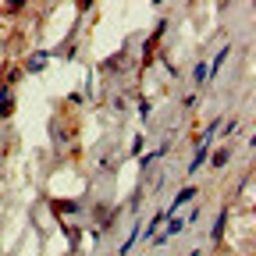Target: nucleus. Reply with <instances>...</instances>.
<instances>
[{"label":"nucleus","instance_id":"obj_11","mask_svg":"<svg viewBox=\"0 0 256 256\" xmlns=\"http://www.w3.org/2000/svg\"><path fill=\"white\" fill-rule=\"evenodd\" d=\"M14 110V100H11V86H0V121Z\"/></svg>","mask_w":256,"mask_h":256},{"label":"nucleus","instance_id":"obj_17","mask_svg":"<svg viewBox=\"0 0 256 256\" xmlns=\"http://www.w3.org/2000/svg\"><path fill=\"white\" fill-rule=\"evenodd\" d=\"M139 114L150 118V114H153V104H150V100H139Z\"/></svg>","mask_w":256,"mask_h":256},{"label":"nucleus","instance_id":"obj_12","mask_svg":"<svg viewBox=\"0 0 256 256\" xmlns=\"http://www.w3.org/2000/svg\"><path fill=\"white\" fill-rule=\"evenodd\" d=\"M228 160H232V146H224V150L210 153V160H206V164H210V168H228Z\"/></svg>","mask_w":256,"mask_h":256},{"label":"nucleus","instance_id":"obj_8","mask_svg":"<svg viewBox=\"0 0 256 256\" xmlns=\"http://www.w3.org/2000/svg\"><path fill=\"white\" fill-rule=\"evenodd\" d=\"M139 232H142V224L136 220V224H132V232H128V242H121V246H118V256H128V252L136 249V242H139Z\"/></svg>","mask_w":256,"mask_h":256},{"label":"nucleus","instance_id":"obj_7","mask_svg":"<svg viewBox=\"0 0 256 256\" xmlns=\"http://www.w3.org/2000/svg\"><path fill=\"white\" fill-rule=\"evenodd\" d=\"M188 200H196V185H185V188L178 192V196H174V203L168 206V214H178V210H182V206H185Z\"/></svg>","mask_w":256,"mask_h":256},{"label":"nucleus","instance_id":"obj_1","mask_svg":"<svg viewBox=\"0 0 256 256\" xmlns=\"http://www.w3.org/2000/svg\"><path fill=\"white\" fill-rule=\"evenodd\" d=\"M210 153H214V150H210V142H206V139H196V153H192V160H188L185 174L192 178V174H196V171H200V168L206 164V160H210Z\"/></svg>","mask_w":256,"mask_h":256},{"label":"nucleus","instance_id":"obj_19","mask_svg":"<svg viewBox=\"0 0 256 256\" xmlns=\"http://www.w3.org/2000/svg\"><path fill=\"white\" fill-rule=\"evenodd\" d=\"M192 256H203V249H192Z\"/></svg>","mask_w":256,"mask_h":256},{"label":"nucleus","instance_id":"obj_18","mask_svg":"<svg viewBox=\"0 0 256 256\" xmlns=\"http://www.w3.org/2000/svg\"><path fill=\"white\" fill-rule=\"evenodd\" d=\"M139 153H142V136L132 139V156H139Z\"/></svg>","mask_w":256,"mask_h":256},{"label":"nucleus","instance_id":"obj_13","mask_svg":"<svg viewBox=\"0 0 256 256\" xmlns=\"http://www.w3.org/2000/svg\"><path fill=\"white\" fill-rule=\"evenodd\" d=\"M192 82H196V86H203V82H210V64H206V60H200V64H196V68H192Z\"/></svg>","mask_w":256,"mask_h":256},{"label":"nucleus","instance_id":"obj_15","mask_svg":"<svg viewBox=\"0 0 256 256\" xmlns=\"http://www.w3.org/2000/svg\"><path fill=\"white\" fill-rule=\"evenodd\" d=\"M196 100H200V96H196V92H188L185 100H182V107H185V110H192V107H196Z\"/></svg>","mask_w":256,"mask_h":256},{"label":"nucleus","instance_id":"obj_16","mask_svg":"<svg viewBox=\"0 0 256 256\" xmlns=\"http://www.w3.org/2000/svg\"><path fill=\"white\" fill-rule=\"evenodd\" d=\"M0 11H4V14H18V11H25V4H4Z\"/></svg>","mask_w":256,"mask_h":256},{"label":"nucleus","instance_id":"obj_14","mask_svg":"<svg viewBox=\"0 0 256 256\" xmlns=\"http://www.w3.org/2000/svg\"><path fill=\"white\" fill-rule=\"evenodd\" d=\"M164 153H168V142H164V146H160L156 153H146V156H139V168H142V171H150V168H153V164H156V160H160V156H164Z\"/></svg>","mask_w":256,"mask_h":256},{"label":"nucleus","instance_id":"obj_4","mask_svg":"<svg viewBox=\"0 0 256 256\" xmlns=\"http://www.w3.org/2000/svg\"><path fill=\"white\" fill-rule=\"evenodd\" d=\"M168 217H171L168 210H156V214H153V217L146 220V228L139 232V238H146V242H153V235H156V232H160V228H164V224H168Z\"/></svg>","mask_w":256,"mask_h":256},{"label":"nucleus","instance_id":"obj_2","mask_svg":"<svg viewBox=\"0 0 256 256\" xmlns=\"http://www.w3.org/2000/svg\"><path fill=\"white\" fill-rule=\"evenodd\" d=\"M182 228H185V220H178V217H168V224H164V228H160V232L153 235V242H150V246H168V242H171V238H174Z\"/></svg>","mask_w":256,"mask_h":256},{"label":"nucleus","instance_id":"obj_10","mask_svg":"<svg viewBox=\"0 0 256 256\" xmlns=\"http://www.w3.org/2000/svg\"><path fill=\"white\" fill-rule=\"evenodd\" d=\"M228 54H232V43H224V46L217 50V57L210 60V78H217V72L224 68V60H228Z\"/></svg>","mask_w":256,"mask_h":256},{"label":"nucleus","instance_id":"obj_6","mask_svg":"<svg viewBox=\"0 0 256 256\" xmlns=\"http://www.w3.org/2000/svg\"><path fill=\"white\" fill-rule=\"evenodd\" d=\"M50 210H54V214H57V220H60V217H68V214H78V210H82V203H78V200H54V203H50Z\"/></svg>","mask_w":256,"mask_h":256},{"label":"nucleus","instance_id":"obj_9","mask_svg":"<svg viewBox=\"0 0 256 256\" xmlns=\"http://www.w3.org/2000/svg\"><path fill=\"white\" fill-rule=\"evenodd\" d=\"M46 60H50V50H36V54H32V57H28V64H25V68H28L32 75H40Z\"/></svg>","mask_w":256,"mask_h":256},{"label":"nucleus","instance_id":"obj_5","mask_svg":"<svg viewBox=\"0 0 256 256\" xmlns=\"http://www.w3.org/2000/svg\"><path fill=\"white\" fill-rule=\"evenodd\" d=\"M228 214H232V206H228V203H224V206L217 210L214 228H210V238H214V242H220V238H224V228H228Z\"/></svg>","mask_w":256,"mask_h":256},{"label":"nucleus","instance_id":"obj_3","mask_svg":"<svg viewBox=\"0 0 256 256\" xmlns=\"http://www.w3.org/2000/svg\"><path fill=\"white\" fill-rule=\"evenodd\" d=\"M164 32H168V18H160V22H156V28H153V36L142 43V68L153 60V50H156V43H160V36H164Z\"/></svg>","mask_w":256,"mask_h":256}]
</instances>
